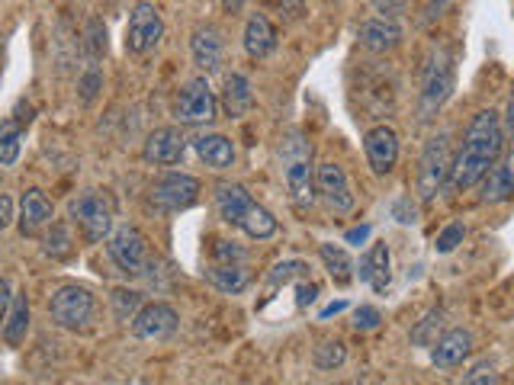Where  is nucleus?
Listing matches in <instances>:
<instances>
[{
  "label": "nucleus",
  "mask_w": 514,
  "mask_h": 385,
  "mask_svg": "<svg viewBox=\"0 0 514 385\" xmlns=\"http://www.w3.org/2000/svg\"><path fill=\"white\" fill-rule=\"evenodd\" d=\"M450 138L447 132L434 135L431 142L425 145V154H421V164H418V193L425 203L444 190V180L450 177Z\"/></svg>",
  "instance_id": "0eeeda50"
},
{
  "label": "nucleus",
  "mask_w": 514,
  "mask_h": 385,
  "mask_svg": "<svg viewBox=\"0 0 514 385\" xmlns=\"http://www.w3.org/2000/svg\"><path fill=\"white\" fill-rule=\"evenodd\" d=\"M470 350H473V334L466 328H453V331L437 337V344L431 350V360H434V366L450 369V366H460L466 357H470Z\"/></svg>",
  "instance_id": "a211bd4d"
},
{
  "label": "nucleus",
  "mask_w": 514,
  "mask_h": 385,
  "mask_svg": "<svg viewBox=\"0 0 514 385\" xmlns=\"http://www.w3.org/2000/svg\"><path fill=\"white\" fill-rule=\"evenodd\" d=\"M180 318L168 302H151L145 308H139V315L132 318V334L139 341H168V337L177 331Z\"/></svg>",
  "instance_id": "ddd939ff"
},
{
  "label": "nucleus",
  "mask_w": 514,
  "mask_h": 385,
  "mask_svg": "<svg viewBox=\"0 0 514 385\" xmlns=\"http://www.w3.org/2000/svg\"><path fill=\"white\" fill-rule=\"evenodd\" d=\"M453 58L444 49H431L425 61V74H421V119H431L453 94Z\"/></svg>",
  "instance_id": "39448f33"
},
{
  "label": "nucleus",
  "mask_w": 514,
  "mask_h": 385,
  "mask_svg": "<svg viewBox=\"0 0 514 385\" xmlns=\"http://www.w3.org/2000/svg\"><path fill=\"white\" fill-rule=\"evenodd\" d=\"M13 222V199L7 193H0V231L10 228Z\"/></svg>",
  "instance_id": "37998d69"
},
{
  "label": "nucleus",
  "mask_w": 514,
  "mask_h": 385,
  "mask_svg": "<svg viewBox=\"0 0 514 385\" xmlns=\"http://www.w3.org/2000/svg\"><path fill=\"white\" fill-rule=\"evenodd\" d=\"M10 302H13V289H10V280H7V276H0V328H4V321H7Z\"/></svg>",
  "instance_id": "a19ab883"
},
{
  "label": "nucleus",
  "mask_w": 514,
  "mask_h": 385,
  "mask_svg": "<svg viewBox=\"0 0 514 385\" xmlns=\"http://www.w3.org/2000/svg\"><path fill=\"white\" fill-rule=\"evenodd\" d=\"M463 385H498V373H495V363L492 360H482L476 363L470 373H466Z\"/></svg>",
  "instance_id": "e433bc0d"
},
{
  "label": "nucleus",
  "mask_w": 514,
  "mask_h": 385,
  "mask_svg": "<svg viewBox=\"0 0 514 385\" xmlns=\"http://www.w3.org/2000/svg\"><path fill=\"white\" fill-rule=\"evenodd\" d=\"M367 238H370V225L351 228V231H347V235H344V241H347V244H357V248H360V244H364Z\"/></svg>",
  "instance_id": "a18cd8bd"
},
{
  "label": "nucleus",
  "mask_w": 514,
  "mask_h": 385,
  "mask_svg": "<svg viewBox=\"0 0 514 385\" xmlns=\"http://www.w3.org/2000/svg\"><path fill=\"white\" fill-rule=\"evenodd\" d=\"M277 49V29L270 23L264 13H254L245 26V52L251 58H267Z\"/></svg>",
  "instance_id": "b1692460"
},
{
  "label": "nucleus",
  "mask_w": 514,
  "mask_h": 385,
  "mask_svg": "<svg viewBox=\"0 0 514 385\" xmlns=\"http://www.w3.org/2000/svg\"><path fill=\"white\" fill-rule=\"evenodd\" d=\"M219 110V100L209 87L206 77H193V81L180 90L177 106H174V116L184 122V126H209L216 119Z\"/></svg>",
  "instance_id": "1a4fd4ad"
},
{
  "label": "nucleus",
  "mask_w": 514,
  "mask_h": 385,
  "mask_svg": "<svg viewBox=\"0 0 514 385\" xmlns=\"http://www.w3.org/2000/svg\"><path fill=\"white\" fill-rule=\"evenodd\" d=\"M309 267L302 260H290V264H277L270 270V283H290V280H306Z\"/></svg>",
  "instance_id": "72a5a7b5"
},
{
  "label": "nucleus",
  "mask_w": 514,
  "mask_h": 385,
  "mask_svg": "<svg viewBox=\"0 0 514 385\" xmlns=\"http://www.w3.org/2000/svg\"><path fill=\"white\" fill-rule=\"evenodd\" d=\"M107 254L126 276H142L148 264V241L135 225H119L107 238Z\"/></svg>",
  "instance_id": "6e6552de"
},
{
  "label": "nucleus",
  "mask_w": 514,
  "mask_h": 385,
  "mask_svg": "<svg viewBox=\"0 0 514 385\" xmlns=\"http://www.w3.org/2000/svg\"><path fill=\"white\" fill-rule=\"evenodd\" d=\"M502 148H505V129H502L498 113H492V110L476 113L470 129H466L457 161L450 164V187L473 190L476 183L492 171L495 161L502 158Z\"/></svg>",
  "instance_id": "f257e3e1"
},
{
  "label": "nucleus",
  "mask_w": 514,
  "mask_h": 385,
  "mask_svg": "<svg viewBox=\"0 0 514 385\" xmlns=\"http://www.w3.org/2000/svg\"><path fill=\"white\" fill-rule=\"evenodd\" d=\"M216 206L219 215L229 225L241 228L248 238L264 241L270 235H277V219L270 215L264 206H257L251 193L241 187V183H219L216 187Z\"/></svg>",
  "instance_id": "f03ea898"
},
{
  "label": "nucleus",
  "mask_w": 514,
  "mask_h": 385,
  "mask_svg": "<svg viewBox=\"0 0 514 385\" xmlns=\"http://www.w3.org/2000/svg\"><path fill=\"white\" fill-rule=\"evenodd\" d=\"M164 36V20H161V10L155 4H135L129 13V23H126V52L132 55H145L151 52Z\"/></svg>",
  "instance_id": "9d476101"
},
{
  "label": "nucleus",
  "mask_w": 514,
  "mask_h": 385,
  "mask_svg": "<svg viewBox=\"0 0 514 385\" xmlns=\"http://www.w3.org/2000/svg\"><path fill=\"white\" fill-rule=\"evenodd\" d=\"M315 190H319V196L325 199V206L331 212H351L357 203L354 193H351V183H347L344 167L331 164V161L315 167Z\"/></svg>",
  "instance_id": "f8f14e48"
},
{
  "label": "nucleus",
  "mask_w": 514,
  "mask_h": 385,
  "mask_svg": "<svg viewBox=\"0 0 514 385\" xmlns=\"http://www.w3.org/2000/svg\"><path fill=\"white\" fill-rule=\"evenodd\" d=\"M113 215H116L113 199L107 193H97V190H87L71 203V219L81 228V235L90 244H97V241L113 235Z\"/></svg>",
  "instance_id": "423d86ee"
},
{
  "label": "nucleus",
  "mask_w": 514,
  "mask_h": 385,
  "mask_svg": "<svg viewBox=\"0 0 514 385\" xmlns=\"http://www.w3.org/2000/svg\"><path fill=\"white\" fill-rule=\"evenodd\" d=\"M26 331H29V299H26V292H17L10 302L7 321H4V341L10 347H20L26 341Z\"/></svg>",
  "instance_id": "a878e982"
},
{
  "label": "nucleus",
  "mask_w": 514,
  "mask_h": 385,
  "mask_svg": "<svg viewBox=\"0 0 514 385\" xmlns=\"http://www.w3.org/2000/svg\"><path fill=\"white\" fill-rule=\"evenodd\" d=\"M357 39L364 49L383 55V52H392L402 42V26L396 20H386V17H370V20L360 23Z\"/></svg>",
  "instance_id": "f3484780"
},
{
  "label": "nucleus",
  "mask_w": 514,
  "mask_h": 385,
  "mask_svg": "<svg viewBox=\"0 0 514 385\" xmlns=\"http://www.w3.org/2000/svg\"><path fill=\"white\" fill-rule=\"evenodd\" d=\"M142 154H145L148 164H158V167L180 164V161H184V154H187V135L180 129H174V126L155 129L148 135Z\"/></svg>",
  "instance_id": "2eb2a0df"
},
{
  "label": "nucleus",
  "mask_w": 514,
  "mask_h": 385,
  "mask_svg": "<svg viewBox=\"0 0 514 385\" xmlns=\"http://www.w3.org/2000/svg\"><path fill=\"white\" fill-rule=\"evenodd\" d=\"M206 280L213 283L219 292H229V296H238L245 292L251 283V273L245 270V264H213L206 270Z\"/></svg>",
  "instance_id": "393cba45"
},
{
  "label": "nucleus",
  "mask_w": 514,
  "mask_h": 385,
  "mask_svg": "<svg viewBox=\"0 0 514 385\" xmlns=\"http://www.w3.org/2000/svg\"><path fill=\"white\" fill-rule=\"evenodd\" d=\"M319 257H322L328 276L338 286H347V283L354 280V260H351V254L341 248V244H319Z\"/></svg>",
  "instance_id": "bb28decb"
},
{
  "label": "nucleus",
  "mask_w": 514,
  "mask_h": 385,
  "mask_svg": "<svg viewBox=\"0 0 514 385\" xmlns=\"http://www.w3.org/2000/svg\"><path fill=\"white\" fill-rule=\"evenodd\" d=\"M315 299H319V286H315V283H299V299H296V305L299 308H309Z\"/></svg>",
  "instance_id": "79ce46f5"
},
{
  "label": "nucleus",
  "mask_w": 514,
  "mask_h": 385,
  "mask_svg": "<svg viewBox=\"0 0 514 385\" xmlns=\"http://www.w3.org/2000/svg\"><path fill=\"white\" fill-rule=\"evenodd\" d=\"M20 138H23V126L17 119L0 122V167L17 164L20 158Z\"/></svg>",
  "instance_id": "cd10ccee"
},
{
  "label": "nucleus",
  "mask_w": 514,
  "mask_h": 385,
  "mask_svg": "<svg viewBox=\"0 0 514 385\" xmlns=\"http://www.w3.org/2000/svg\"><path fill=\"white\" fill-rule=\"evenodd\" d=\"M441 321H444V308H431V312L418 321V328L412 331V344L418 347H434L437 344V334L441 331Z\"/></svg>",
  "instance_id": "c85d7f7f"
},
{
  "label": "nucleus",
  "mask_w": 514,
  "mask_h": 385,
  "mask_svg": "<svg viewBox=\"0 0 514 385\" xmlns=\"http://www.w3.org/2000/svg\"><path fill=\"white\" fill-rule=\"evenodd\" d=\"M254 106V90L245 74H229L222 87V110L229 119H241Z\"/></svg>",
  "instance_id": "5701e85b"
},
{
  "label": "nucleus",
  "mask_w": 514,
  "mask_h": 385,
  "mask_svg": "<svg viewBox=\"0 0 514 385\" xmlns=\"http://www.w3.org/2000/svg\"><path fill=\"white\" fill-rule=\"evenodd\" d=\"M84 36H87V39H84V45H87V55H90V58L97 61V58L107 55V26H103L100 20H90Z\"/></svg>",
  "instance_id": "2f4dec72"
},
{
  "label": "nucleus",
  "mask_w": 514,
  "mask_h": 385,
  "mask_svg": "<svg viewBox=\"0 0 514 385\" xmlns=\"http://www.w3.org/2000/svg\"><path fill=\"white\" fill-rule=\"evenodd\" d=\"M52 215H55V206L42 190L23 193V199H20V231L23 235H36L39 228L52 222Z\"/></svg>",
  "instance_id": "aec40b11"
},
{
  "label": "nucleus",
  "mask_w": 514,
  "mask_h": 385,
  "mask_svg": "<svg viewBox=\"0 0 514 385\" xmlns=\"http://www.w3.org/2000/svg\"><path fill=\"white\" fill-rule=\"evenodd\" d=\"M142 308V292H132V289H116L113 292V315L116 321H132L139 315Z\"/></svg>",
  "instance_id": "7c9ffc66"
},
{
  "label": "nucleus",
  "mask_w": 514,
  "mask_h": 385,
  "mask_svg": "<svg viewBox=\"0 0 514 385\" xmlns=\"http://www.w3.org/2000/svg\"><path fill=\"white\" fill-rule=\"evenodd\" d=\"M283 174L299 209H309L315 199V167H312V148L299 135H290L283 142Z\"/></svg>",
  "instance_id": "20e7f679"
},
{
  "label": "nucleus",
  "mask_w": 514,
  "mask_h": 385,
  "mask_svg": "<svg viewBox=\"0 0 514 385\" xmlns=\"http://www.w3.org/2000/svg\"><path fill=\"white\" fill-rule=\"evenodd\" d=\"M482 180H486L482 183V199H486V203H505V199H511L514 196V148Z\"/></svg>",
  "instance_id": "412c9836"
},
{
  "label": "nucleus",
  "mask_w": 514,
  "mask_h": 385,
  "mask_svg": "<svg viewBox=\"0 0 514 385\" xmlns=\"http://www.w3.org/2000/svg\"><path fill=\"white\" fill-rule=\"evenodd\" d=\"M370 4H373L376 13H380V17L396 20L399 13H405V4H408V0H370Z\"/></svg>",
  "instance_id": "ea45409f"
},
{
  "label": "nucleus",
  "mask_w": 514,
  "mask_h": 385,
  "mask_svg": "<svg viewBox=\"0 0 514 385\" xmlns=\"http://www.w3.org/2000/svg\"><path fill=\"white\" fill-rule=\"evenodd\" d=\"M347 360V350L341 341H322L319 347L312 350V363L319 369H338Z\"/></svg>",
  "instance_id": "c756f323"
},
{
  "label": "nucleus",
  "mask_w": 514,
  "mask_h": 385,
  "mask_svg": "<svg viewBox=\"0 0 514 385\" xmlns=\"http://www.w3.org/2000/svg\"><path fill=\"white\" fill-rule=\"evenodd\" d=\"M380 308H373V305H360L357 312H354V328L357 331H373V328H380Z\"/></svg>",
  "instance_id": "4c0bfd02"
},
{
  "label": "nucleus",
  "mask_w": 514,
  "mask_h": 385,
  "mask_svg": "<svg viewBox=\"0 0 514 385\" xmlns=\"http://www.w3.org/2000/svg\"><path fill=\"white\" fill-rule=\"evenodd\" d=\"M193 148H196V154H200V161H206L209 167H213V171H225V167L235 164V145L225 135H219V132L196 135Z\"/></svg>",
  "instance_id": "4be33fe9"
},
{
  "label": "nucleus",
  "mask_w": 514,
  "mask_h": 385,
  "mask_svg": "<svg viewBox=\"0 0 514 385\" xmlns=\"http://www.w3.org/2000/svg\"><path fill=\"white\" fill-rule=\"evenodd\" d=\"M344 308H347L344 302H335V305H328L325 312H322V318H331V315H338V312H344Z\"/></svg>",
  "instance_id": "09e8293b"
},
{
  "label": "nucleus",
  "mask_w": 514,
  "mask_h": 385,
  "mask_svg": "<svg viewBox=\"0 0 514 385\" xmlns=\"http://www.w3.org/2000/svg\"><path fill=\"white\" fill-rule=\"evenodd\" d=\"M463 235H466V228H463L460 222L447 225V228L441 231V235H437L434 251H437V254H450L453 248H457V244H463Z\"/></svg>",
  "instance_id": "c9c22d12"
},
{
  "label": "nucleus",
  "mask_w": 514,
  "mask_h": 385,
  "mask_svg": "<svg viewBox=\"0 0 514 385\" xmlns=\"http://www.w3.org/2000/svg\"><path fill=\"white\" fill-rule=\"evenodd\" d=\"M280 10L290 20H296V17H302V13H306V0H280Z\"/></svg>",
  "instance_id": "c03bdc74"
},
{
  "label": "nucleus",
  "mask_w": 514,
  "mask_h": 385,
  "mask_svg": "<svg viewBox=\"0 0 514 385\" xmlns=\"http://www.w3.org/2000/svg\"><path fill=\"white\" fill-rule=\"evenodd\" d=\"M151 199H155V206L168 212H184L200 199V180L190 174H177V171L161 174L151 183Z\"/></svg>",
  "instance_id": "9b49d317"
},
{
  "label": "nucleus",
  "mask_w": 514,
  "mask_h": 385,
  "mask_svg": "<svg viewBox=\"0 0 514 385\" xmlns=\"http://www.w3.org/2000/svg\"><path fill=\"white\" fill-rule=\"evenodd\" d=\"M248 0H222V7H225V13H238L241 7H245Z\"/></svg>",
  "instance_id": "de8ad7c7"
},
{
  "label": "nucleus",
  "mask_w": 514,
  "mask_h": 385,
  "mask_svg": "<svg viewBox=\"0 0 514 385\" xmlns=\"http://www.w3.org/2000/svg\"><path fill=\"white\" fill-rule=\"evenodd\" d=\"M45 251H49L52 257H68L74 248H71V231L65 225H55L52 235L45 238Z\"/></svg>",
  "instance_id": "473e14b6"
},
{
  "label": "nucleus",
  "mask_w": 514,
  "mask_h": 385,
  "mask_svg": "<svg viewBox=\"0 0 514 385\" xmlns=\"http://www.w3.org/2000/svg\"><path fill=\"white\" fill-rule=\"evenodd\" d=\"M360 283H367L373 292H386L392 283V257L386 244H373V248L360 260Z\"/></svg>",
  "instance_id": "6ab92c4d"
},
{
  "label": "nucleus",
  "mask_w": 514,
  "mask_h": 385,
  "mask_svg": "<svg viewBox=\"0 0 514 385\" xmlns=\"http://www.w3.org/2000/svg\"><path fill=\"white\" fill-rule=\"evenodd\" d=\"M100 87H103V74H100L97 68H87V71H84V77L78 81L81 103H84V106L94 103V100H97V94H100Z\"/></svg>",
  "instance_id": "f704fd0d"
},
{
  "label": "nucleus",
  "mask_w": 514,
  "mask_h": 385,
  "mask_svg": "<svg viewBox=\"0 0 514 385\" xmlns=\"http://www.w3.org/2000/svg\"><path fill=\"white\" fill-rule=\"evenodd\" d=\"M190 55H193V65L213 74L222 68V58H225V36L216 23H200L190 33Z\"/></svg>",
  "instance_id": "4468645a"
},
{
  "label": "nucleus",
  "mask_w": 514,
  "mask_h": 385,
  "mask_svg": "<svg viewBox=\"0 0 514 385\" xmlns=\"http://www.w3.org/2000/svg\"><path fill=\"white\" fill-rule=\"evenodd\" d=\"M49 315L58 328L65 331H84L90 321L97 315V299L94 292L87 286H78V283H65L52 292L49 299Z\"/></svg>",
  "instance_id": "7ed1b4c3"
},
{
  "label": "nucleus",
  "mask_w": 514,
  "mask_h": 385,
  "mask_svg": "<svg viewBox=\"0 0 514 385\" xmlns=\"http://www.w3.org/2000/svg\"><path fill=\"white\" fill-rule=\"evenodd\" d=\"M245 260V251L235 248L232 241H219L216 244V264H241Z\"/></svg>",
  "instance_id": "58836bf2"
},
{
  "label": "nucleus",
  "mask_w": 514,
  "mask_h": 385,
  "mask_svg": "<svg viewBox=\"0 0 514 385\" xmlns=\"http://www.w3.org/2000/svg\"><path fill=\"white\" fill-rule=\"evenodd\" d=\"M364 151H367V161L373 167V174H380V177L389 174L399 161V135H396V129H389V126L370 129L367 138H364Z\"/></svg>",
  "instance_id": "dca6fc26"
},
{
  "label": "nucleus",
  "mask_w": 514,
  "mask_h": 385,
  "mask_svg": "<svg viewBox=\"0 0 514 385\" xmlns=\"http://www.w3.org/2000/svg\"><path fill=\"white\" fill-rule=\"evenodd\" d=\"M511 138H514V97H511V103H508V113H505V126H502Z\"/></svg>",
  "instance_id": "49530a36"
}]
</instances>
